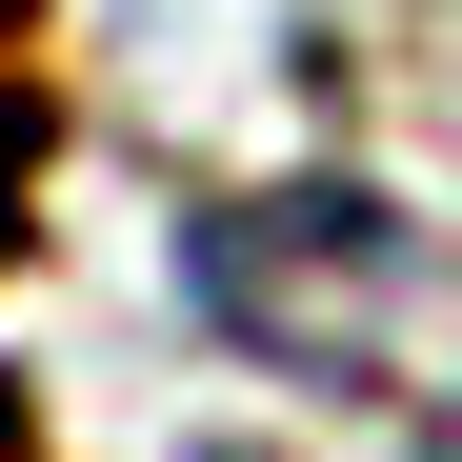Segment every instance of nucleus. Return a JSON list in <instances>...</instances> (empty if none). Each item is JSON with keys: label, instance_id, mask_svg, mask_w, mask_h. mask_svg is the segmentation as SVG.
<instances>
[{"label": "nucleus", "instance_id": "f257e3e1", "mask_svg": "<svg viewBox=\"0 0 462 462\" xmlns=\"http://www.w3.org/2000/svg\"><path fill=\"white\" fill-rule=\"evenodd\" d=\"M181 301H201L262 382H382V342H402V301H422V221L382 201V181H262V201H201Z\"/></svg>", "mask_w": 462, "mask_h": 462}, {"label": "nucleus", "instance_id": "f03ea898", "mask_svg": "<svg viewBox=\"0 0 462 462\" xmlns=\"http://www.w3.org/2000/svg\"><path fill=\"white\" fill-rule=\"evenodd\" d=\"M41 141H60V81H41V0H0V262H21V201H41Z\"/></svg>", "mask_w": 462, "mask_h": 462}, {"label": "nucleus", "instance_id": "20e7f679", "mask_svg": "<svg viewBox=\"0 0 462 462\" xmlns=\"http://www.w3.org/2000/svg\"><path fill=\"white\" fill-rule=\"evenodd\" d=\"M0 462H41V422H21V382H0Z\"/></svg>", "mask_w": 462, "mask_h": 462}, {"label": "nucleus", "instance_id": "7ed1b4c3", "mask_svg": "<svg viewBox=\"0 0 462 462\" xmlns=\"http://www.w3.org/2000/svg\"><path fill=\"white\" fill-rule=\"evenodd\" d=\"M402 462H462V382H442V402H422V442H402Z\"/></svg>", "mask_w": 462, "mask_h": 462}]
</instances>
